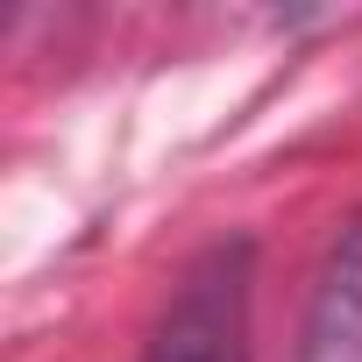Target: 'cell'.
I'll use <instances>...</instances> for the list:
<instances>
[{
	"mask_svg": "<svg viewBox=\"0 0 362 362\" xmlns=\"http://www.w3.org/2000/svg\"><path fill=\"white\" fill-rule=\"evenodd\" d=\"M249 298H256V249L214 242L185 277L170 284L142 362H249Z\"/></svg>",
	"mask_w": 362,
	"mask_h": 362,
	"instance_id": "cell-1",
	"label": "cell"
},
{
	"mask_svg": "<svg viewBox=\"0 0 362 362\" xmlns=\"http://www.w3.org/2000/svg\"><path fill=\"white\" fill-rule=\"evenodd\" d=\"M298 362H362V214L334 235V249L313 277Z\"/></svg>",
	"mask_w": 362,
	"mask_h": 362,
	"instance_id": "cell-2",
	"label": "cell"
}]
</instances>
